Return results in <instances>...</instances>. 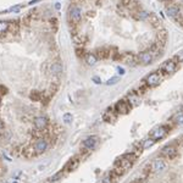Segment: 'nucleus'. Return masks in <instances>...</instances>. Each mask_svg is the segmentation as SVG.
<instances>
[{
    "instance_id": "obj_1",
    "label": "nucleus",
    "mask_w": 183,
    "mask_h": 183,
    "mask_svg": "<svg viewBox=\"0 0 183 183\" xmlns=\"http://www.w3.org/2000/svg\"><path fill=\"white\" fill-rule=\"evenodd\" d=\"M170 132V128H168V126H159V127H156V128H154L152 129V132L150 133V138H152L155 142L156 140H160V139H162V138H165L166 136H167V133Z\"/></svg>"
},
{
    "instance_id": "obj_2",
    "label": "nucleus",
    "mask_w": 183,
    "mask_h": 183,
    "mask_svg": "<svg viewBox=\"0 0 183 183\" xmlns=\"http://www.w3.org/2000/svg\"><path fill=\"white\" fill-rule=\"evenodd\" d=\"M161 79H162V77H161V75H160L159 72H151V73H149V75L145 77L144 83L147 84L148 88H149V87L152 88V87L159 86L160 82H161Z\"/></svg>"
},
{
    "instance_id": "obj_3",
    "label": "nucleus",
    "mask_w": 183,
    "mask_h": 183,
    "mask_svg": "<svg viewBox=\"0 0 183 183\" xmlns=\"http://www.w3.org/2000/svg\"><path fill=\"white\" fill-rule=\"evenodd\" d=\"M68 18H70V22H73V23L79 22V20L82 18V10H81L77 5L70 6V9H68Z\"/></svg>"
},
{
    "instance_id": "obj_4",
    "label": "nucleus",
    "mask_w": 183,
    "mask_h": 183,
    "mask_svg": "<svg viewBox=\"0 0 183 183\" xmlns=\"http://www.w3.org/2000/svg\"><path fill=\"white\" fill-rule=\"evenodd\" d=\"M131 109H132V106L128 104V101L127 100H118L117 103L115 104V111L117 114H120V115H127L129 111H131Z\"/></svg>"
},
{
    "instance_id": "obj_5",
    "label": "nucleus",
    "mask_w": 183,
    "mask_h": 183,
    "mask_svg": "<svg viewBox=\"0 0 183 183\" xmlns=\"http://www.w3.org/2000/svg\"><path fill=\"white\" fill-rule=\"evenodd\" d=\"M177 68V64H176V61L172 59V60H167L165 61L164 64L161 65L160 70H161V72H164L166 75H170V73H174L175 71Z\"/></svg>"
},
{
    "instance_id": "obj_6",
    "label": "nucleus",
    "mask_w": 183,
    "mask_h": 183,
    "mask_svg": "<svg viewBox=\"0 0 183 183\" xmlns=\"http://www.w3.org/2000/svg\"><path fill=\"white\" fill-rule=\"evenodd\" d=\"M154 59L155 57H154V55H152V53L150 52V50L138 54V62H140L142 65H149V64H151L152 61H154Z\"/></svg>"
},
{
    "instance_id": "obj_7",
    "label": "nucleus",
    "mask_w": 183,
    "mask_h": 183,
    "mask_svg": "<svg viewBox=\"0 0 183 183\" xmlns=\"http://www.w3.org/2000/svg\"><path fill=\"white\" fill-rule=\"evenodd\" d=\"M99 143V137L98 136H90L88 137L87 139L83 140V143H82V147L87 150H93Z\"/></svg>"
},
{
    "instance_id": "obj_8",
    "label": "nucleus",
    "mask_w": 183,
    "mask_h": 183,
    "mask_svg": "<svg viewBox=\"0 0 183 183\" xmlns=\"http://www.w3.org/2000/svg\"><path fill=\"white\" fill-rule=\"evenodd\" d=\"M48 145H49V144H48V140H46V139H44V138L37 139L36 143H34V147H33V149H34V151H36V155L44 152V151L48 149Z\"/></svg>"
},
{
    "instance_id": "obj_9",
    "label": "nucleus",
    "mask_w": 183,
    "mask_h": 183,
    "mask_svg": "<svg viewBox=\"0 0 183 183\" xmlns=\"http://www.w3.org/2000/svg\"><path fill=\"white\" fill-rule=\"evenodd\" d=\"M176 155H177V150H176V148L174 145H166L161 150V156H164V158H166L168 160L175 159Z\"/></svg>"
},
{
    "instance_id": "obj_10",
    "label": "nucleus",
    "mask_w": 183,
    "mask_h": 183,
    "mask_svg": "<svg viewBox=\"0 0 183 183\" xmlns=\"http://www.w3.org/2000/svg\"><path fill=\"white\" fill-rule=\"evenodd\" d=\"M166 168V162L162 160L161 158L154 159V161L151 162V171L155 172V174H159V172H162Z\"/></svg>"
},
{
    "instance_id": "obj_11",
    "label": "nucleus",
    "mask_w": 183,
    "mask_h": 183,
    "mask_svg": "<svg viewBox=\"0 0 183 183\" xmlns=\"http://www.w3.org/2000/svg\"><path fill=\"white\" fill-rule=\"evenodd\" d=\"M126 100L128 101V104L132 107H136V106L140 105V103H142L140 97H139V94L137 93V92H131V93H128L127 97H126Z\"/></svg>"
},
{
    "instance_id": "obj_12",
    "label": "nucleus",
    "mask_w": 183,
    "mask_h": 183,
    "mask_svg": "<svg viewBox=\"0 0 183 183\" xmlns=\"http://www.w3.org/2000/svg\"><path fill=\"white\" fill-rule=\"evenodd\" d=\"M122 61L129 66H134L138 64V56L134 55L133 53H125L122 54Z\"/></svg>"
},
{
    "instance_id": "obj_13",
    "label": "nucleus",
    "mask_w": 183,
    "mask_h": 183,
    "mask_svg": "<svg viewBox=\"0 0 183 183\" xmlns=\"http://www.w3.org/2000/svg\"><path fill=\"white\" fill-rule=\"evenodd\" d=\"M34 127L38 129V131H43L48 126V118L44 117V116H37L34 118Z\"/></svg>"
},
{
    "instance_id": "obj_14",
    "label": "nucleus",
    "mask_w": 183,
    "mask_h": 183,
    "mask_svg": "<svg viewBox=\"0 0 183 183\" xmlns=\"http://www.w3.org/2000/svg\"><path fill=\"white\" fill-rule=\"evenodd\" d=\"M116 117H117V113L114 109H106L103 114V120L105 122H109V123L110 122H114L116 120Z\"/></svg>"
},
{
    "instance_id": "obj_15",
    "label": "nucleus",
    "mask_w": 183,
    "mask_h": 183,
    "mask_svg": "<svg viewBox=\"0 0 183 183\" xmlns=\"http://www.w3.org/2000/svg\"><path fill=\"white\" fill-rule=\"evenodd\" d=\"M166 14L172 18H176L181 14V10H179L178 6H176L174 4H170V5H166Z\"/></svg>"
},
{
    "instance_id": "obj_16",
    "label": "nucleus",
    "mask_w": 183,
    "mask_h": 183,
    "mask_svg": "<svg viewBox=\"0 0 183 183\" xmlns=\"http://www.w3.org/2000/svg\"><path fill=\"white\" fill-rule=\"evenodd\" d=\"M148 21L151 23V26L156 28V29H162V25H161V21H160V18L154 15V14H149V18H148Z\"/></svg>"
},
{
    "instance_id": "obj_17",
    "label": "nucleus",
    "mask_w": 183,
    "mask_h": 183,
    "mask_svg": "<svg viewBox=\"0 0 183 183\" xmlns=\"http://www.w3.org/2000/svg\"><path fill=\"white\" fill-rule=\"evenodd\" d=\"M95 56H97V59H107V57H110L111 56V50H109V49H105V48H99V49H97V52H95V54H94Z\"/></svg>"
},
{
    "instance_id": "obj_18",
    "label": "nucleus",
    "mask_w": 183,
    "mask_h": 183,
    "mask_svg": "<svg viewBox=\"0 0 183 183\" xmlns=\"http://www.w3.org/2000/svg\"><path fill=\"white\" fill-rule=\"evenodd\" d=\"M50 72L53 75H60L62 72V64L56 61V62H53L52 66H50Z\"/></svg>"
},
{
    "instance_id": "obj_19",
    "label": "nucleus",
    "mask_w": 183,
    "mask_h": 183,
    "mask_svg": "<svg viewBox=\"0 0 183 183\" xmlns=\"http://www.w3.org/2000/svg\"><path fill=\"white\" fill-rule=\"evenodd\" d=\"M78 166H79V160H78V159H71V160L67 162V164H66L65 170H66V171H75Z\"/></svg>"
},
{
    "instance_id": "obj_20",
    "label": "nucleus",
    "mask_w": 183,
    "mask_h": 183,
    "mask_svg": "<svg viewBox=\"0 0 183 183\" xmlns=\"http://www.w3.org/2000/svg\"><path fill=\"white\" fill-rule=\"evenodd\" d=\"M97 61H98V59H97V56H95L94 54L88 53V54L86 55V62H87L88 65L93 66V65H95V64H97Z\"/></svg>"
},
{
    "instance_id": "obj_21",
    "label": "nucleus",
    "mask_w": 183,
    "mask_h": 183,
    "mask_svg": "<svg viewBox=\"0 0 183 183\" xmlns=\"http://www.w3.org/2000/svg\"><path fill=\"white\" fill-rule=\"evenodd\" d=\"M29 98L32 99L33 101H40V100H43L44 94H42V93H40V92H38V90H33L32 93H30Z\"/></svg>"
},
{
    "instance_id": "obj_22",
    "label": "nucleus",
    "mask_w": 183,
    "mask_h": 183,
    "mask_svg": "<svg viewBox=\"0 0 183 183\" xmlns=\"http://www.w3.org/2000/svg\"><path fill=\"white\" fill-rule=\"evenodd\" d=\"M172 120H174V122L176 125H183V110L178 111V113L172 117Z\"/></svg>"
},
{
    "instance_id": "obj_23",
    "label": "nucleus",
    "mask_w": 183,
    "mask_h": 183,
    "mask_svg": "<svg viewBox=\"0 0 183 183\" xmlns=\"http://www.w3.org/2000/svg\"><path fill=\"white\" fill-rule=\"evenodd\" d=\"M117 12H118L121 16H123V17H128L127 14H131V15H132V12L129 11V10H128L127 7H125V6H122V5H118V6H117Z\"/></svg>"
},
{
    "instance_id": "obj_24",
    "label": "nucleus",
    "mask_w": 183,
    "mask_h": 183,
    "mask_svg": "<svg viewBox=\"0 0 183 183\" xmlns=\"http://www.w3.org/2000/svg\"><path fill=\"white\" fill-rule=\"evenodd\" d=\"M155 144V140L152 138H148L143 140V144H142V149H149L150 147H152Z\"/></svg>"
},
{
    "instance_id": "obj_25",
    "label": "nucleus",
    "mask_w": 183,
    "mask_h": 183,
    "mask_svg": "<svg viewBox=\"0 0 183 183\" xmlns=\"http://www.w3.org/2000/svg\"><path fill=\"white\" fill-rule=\"evenodd\" d=\"M9 27H10V23L6 22V21H0V34H4L9 30Z\"/></svg>"
},
{
    "instance_id": "obj_26",
    "label": "nucleus",
    "mask_w": 183,
    "mask_h": 183,
    "mask_svg": "<svg viewBox=\"0 0 183 183\" xmlns=\"http://www.w3.org/2000/svg\"><path fill=\"white\" fill-rule=\"evenodd\" d=\"M62 176H64L62 171H60V172H57V174H55L54 176L50 177V178H49V182H50V183H55V182H57L59 179L62 178Z\"/></svg>"
},
{
    "instance_id": "obj_27",
    "label": "nucleus",
    "mask_w": 183,
    "mask_h": 183,
    "mask_svg": "<svg viewBox=\"0 0 183 183\" xmlns=\"http://www.w3.org/2000/svg\"><path fill=\"white\" fill-rule=\"evenodd\" d=\"M62 120H64V122H65V123H71V122H72V120H73V116L72 115H71V114H64V116H62Z\"/></svg>"
},
{
    "instance_id": "obj_28",
    "label": "nucleus",
    "mask_w": 183,
    "mask_h": 183,
    "mask_svg": "<svg viewBox=\"0 0 183 183\" xmlns=\"http://www.w3.org/2000/svg\"><path fill=\"white\" fill-rule=\"evenodd\" d=\"M174 60L177 61V62H183V50L178 52V53L174 56Z\"/></svg>"
},
{
    "instance_id": "obj_29",
    "label": "nucleus",
    "mask_w": 183,
    "mask_h": 183,
    "mask_svg": "<svg viewBox=\"0 0 183 183\" xmlns=\"http://www.w3.org/2000/svg\"><path fill=\"white\" fill-rule=\"evenodd\" d=\"M118 81H120V78H118V77H113L111 79H109V81H107V82H106V84H107V86H111V84H116V83L118 82Z\"/></svg>"
},
{
    "instance_id": "obj_30",
    "label": "nucleus",
    "mask_w": 183,
    "mask_h": 183,
    "mask_svg": "<svg viewBox=\"0 0 183 183\" xmlns=\"http://www.w3.org/2000/svg\"><path fill=\"white\" fill-rule=\"evenodd\" d=\"M76 53H77V56L78 57H86V55H87V54H84V50L83 49H79V48L76 49Z\"/></svg>"
},
{
    "instance_id": "obj_31",
    "label": "nucleus",
    "mask_w": 183,
    "mask_h": 183,
    "mask_svg": "<svg viewBox=\"0 0 183 183\" xmlns=\"http://www.w3.org/2000/svg\"><path fill=\"white\" fill-rule=\"evenodd\" d=\"M56 90H57V84H52V86H50V93H52V94H55L56 93Z\"/></svg>"
},
{
    "instance_id": "obj_32",
    "label": "nucleus",
    "mask_w": 183,
    "mask_h": 183,
    "mask_svg": "<svg viewBox=\"0 0 183 183\" xmlns=\"http://www.w3.org/2000/svg\"><path fill=\"white\" fill-rule=\"evenodd\" d=\"M6 93H7V89H6L4 86L0 84V95H5Z\"/></svg>"
},
{
    "instance_id": "obj_33",
    "label": "nucleus",
    "mask_w": 183,
    "mask_h": 183,
    "mask_svg": "<svg viewBox=\"0 0 183 183\" xmlns=\"http://www.w3.org/2000/svg\"><path fill=\"white\" fill-rule=\"evenodd\" d=\"M101 183H113V181H111L110 176H107V177H105L103 181H101Z\"/></svg>"
},
{
    "instance_id": "obj_34",
    "label": "nucleus",
    "mask_w": 183,
    "mask_h": 183,
    "mask_svg": "<svg viewBox=\"0 0 183 183\" xmlns=\"http://www.w3.org/2000/svg\"><path fill=\"white\" fill-rule=\"evenodd\" d=\"M20 9H21V6L17 5V6H15V7H11V9L9 10V11H15V12H17V11H20Z\"/></svg>"
},
{
    "instance_id": "obj_35",
    "label": "nucleus",
    "mask_w": 183,
    "mask_h": 183,
    "mask_svg": "<svg viewBox=\"0 0 183 183\" xmlns=\"http://www.w3.org/2000/svg\"><path fill=\"white\" fill-rule=\"evenodd\" d=\"M117 71H118V73L120 75H125L126 72H125V70L123 68H121V67H117Z\"/></svg>"
},
{
    "instance_id": "obj_36",
    "label": "nucleus",
    "mask_w": 183,
    "mask_h": 183,
    "mask_svg": "<svg viewBox=\"0 0 183 183\" xmlns=\"http://www.w3.org/2000/svg\"><path fill=\"white\" fill-rule=\"evenodd\" d=\"M93 81H94V82H95L97 84L101 83V82H100V78H99V77H93Z\"/></svg>"
},
{
    "instance_id": "obj_37",
    "label": "nucleus",
    "mask_w": 183,
    "mask_h": 183,
    "mask_svg": "<svg viewBox=\"0 0 183 183\" xmlns=\"http://www.w3.org/2000/svg\"><path fill=\"white\" fill-rule=\"evenodd\" d=\"M3 129H4V123H3V121L0 120V132H3Z\"/></svg>"
},
{
    "instance_id": "obj_38",
    "label": "nucleus",
    "mask_w": 183,
    "mask_h": 183,
    "mask_svg": "<svg viewBox=\"0 0 183 183\" xmlns=\"http://www.w3.org/2000/svg\"><path fill=\"white\" fill-rule=\"evenodd\" d=\"M55 7H56V9L59 10V9L61 7V5H60V3H56V4H55Z\"/></svg>"
},
{
    "instance_id": "obj_39",
    "label": "nucleus",
    "mask_w": 183,
    "mask_h": 183,
    "mask_svg": "<svg viewBox=\"0 0 183 183\" xmlns=\"http://www.w3.org/2000/svg\"><path fill=\"white\" fill-rule=\"evenodd\" d=\"M161 1H164V3H167V1H170V0H161Z\"/></svg>"
},
{
    "instance_id": "obj_40",
    "label": "nucleus",
    "mask_w": 183,
    "mask_h": 183,
    "mask_svg": "<svg viewBox=\"0 0 183 183\" xmlns=\"http://www.w3.org/2000/svg\"><path fill=\"white\" fill-rule=\"evenodd\" d=\"M14 183H17V182H14Z\"/></svg>"
}]
</instances>
